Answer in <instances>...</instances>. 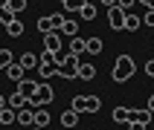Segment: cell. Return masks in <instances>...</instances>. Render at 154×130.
Wrapping results in <instances>:
<instances>
[{
    "instance_id": "cell-1",
    "label": "cell",
    "mask_w": 154,
    "mask_h": 130,
    "mask_svg": "<svg viewBox=\"0 0 154 130\" xmlns=\"http://www.w3.org/2000/svg\"><path fill=\"white\" fill-rule=\"evenodd\" d=\"M134 69H137L134 58H131V55H119L116 64H113V69H111V78L116 81V84H125V81L134 75Z\"/></svg>"
},
{
    "instance_id": "cell-2",
    "label": "cell",
    "mask_w": 154,
    "mask_h": 130,
    "mask_svg": "<svg viewBox=\"0 0 154 130\" xmlns=\"http://www.w3.org/2000/svg\"><path fill=\"white\" fill-rule=\"evenodd\" d=\"M52 98H55V90H52V87L44 81V84L38 87V95H35L32 101H29V110H32V107H44V104H50Z\"/></svg>"
},
{
    "instance_id": "cell-3",
    "label": "cell",
    "mask_w": 154,
    "mask_h": 130,
    "mask_svg": "<svg viewBox=\"0 0 154 130\" xmlns=\"http://www.w3.org/2000/svg\"><path fill=\"white\" fill-rule=\"evenodd\" d=\"M125 20H128V15H125V9L116 3L113 9H108V23H111V29L116 32V29H125Z\"/></svg>"
},
{
    "instance_id": "cell-4",
    "label": "cell",
    "mask_w": 154,
    "mask_h": 130,
    "mask_svg": "<svg viewBox=\"0 0 154 130\" xmlns=\"http://www.w3.org/2000/svg\"><path fill=\"white\" fill-rule=\"evenodd\" d=\"M3 107H9V110H15V113L17 110H26V107H29V98H23V95L15 90L9 98H3Z\"/></svg>"
},
{
    "instance_id": "cell-5",
    "label": "cell",
    "mask_w": 154,
    "mask_h": 130,
    "mask_svg": "<svg viewBox=\"0 0 154 130\" xmlns=\"http://www.w3.org/2000/svg\"><path fill=\"white\" fill-rule=\"evenodd\" d=\"M79 69H82V64H79V58L73 55V58H70L67 64L58 69V75H61V78H67V81H73V78H79Z\"/></svg>"
},
{
    "instance_id": "cell-6",
    "label": "cell",
    "mask_w": 154,
    "mask_h": 130,
    "mask_svg": "<svg viewBox=\"0 0 154 130\" xmlns=\"http://www.w3.org/2000/svg\"><path fill=\"white\" fill-rule=\"evenodd\" d=\"M38 81H29V78H23V81H20V84H17V93L23 95V98H29V101H32L35 95H38Z\"/></svg>"
},
{
    "instance_id": "cell-7",
    "label": "cell",
    "mask_w": 154,
    "mask_h": 130,
    "mask_svg": "<svg viewBox=\"0 0 154 130\" xmlns=\"http://www.w3.org/2000/svg\"><path fill=\"white\" fill-rule=\"evenodd\" d=\"M61 49H64V46H61V38H58L55 32L44 38V52H50V55H58Z\"/></svg>"
},
{
    "instance_id": "cell-8",
    "label": "cell",
    "mask_w": 154,
    "mask_h": 130,
    "mask_svg": "<svg viewBox=\"0 0 154 130\" xmlns=\"http://www.w3.org/2000/svg\"><path fill=\"white\" fill-rule=\"evenodd\" d=\"M17 64H20L23 69H35V67H41V58H38L35 52H23V55L17 58Z\"/></svg>"
},
{
    "instance_id": "cell-9",
    "label": "cell",
    "mask_w": 154,
    "mask_h": 130,
    "mask_svg": "<svg viewBox=\"0 0 154 130\" xmlns=\"http://www.w3.org/2000/svg\"><path fill=\"white\" fill-rule=\"evenodd\" d=\"M70 110H76V113H90V95H76V98L70 101Z\"/></svg>"
},
{
    "instance_id": "cell-10",
    "label": "cell",
    "mask_w": 154,
    "mask_h": 130,
    "mask_svg": "<svg viewBox=\"0 0 154 130\" xmlns=\"http://www.w3.org/2000/svg\"><path fill=\"white\" fill-rule=\"evenodd\" d=\"M148 121H151V110H131V121L128 124H146L148 127Z\"/></svg>"
},
{
    "instance_id": "cell-11",
    "label": "cell",
    "mask_w": 154,
    "mask_h": 130,
    "mask_svg": "<svg viewBox=\"0 0 154 130\" xmlns=\"http://www.w3.org/2000/svg\"><path fill=\"white\" fill-rule=\"evenodd\" d=\"M82 52H87V41L85 38H73V41H70V55H82Z\"/></svg>"
},
{
    "instance_id": "cell-12",
    "label": "cell",
    "mask_w": 154,
    "mask_h": 130,
    "mask_svg": "<svg viewBox=\"0 0 154 130\" xmlns=\"http://www.w3.org/2000/svg\"><path fill=\"white\" fill-rule=\"evenodd\" d=\"M17 124H23V127H29V124H35V110H17Z\"/></svg>"
},
{
    "instance_id": "cell-13",
    "label": "cell",
    "mask_w": 154,
    "mask_h": 130,
    "mask_svg": "<svg viewBox=\"0 0 154 130\" xmlns=\"http://www.w3.org/2000/svg\"><path fill=\"white\" fill-rule=\"evenodd\" d=\"M61 124H64V127H76L79 124V113L76 110H64L61 113Z\"/></svg>"
},
{
    "instance_id": "cell-14",
    "label": "cell",
    "mask_w": 154,
    "mask_h": 130,
    "mask_svg": "<svg viewBox=\"0 0 154 130\" xmlns=\"http://www.w3.org/2000/svg\"><path fill=\"white\" fill-rule=\"evenodd\" d=\"M79 15L85 17V20H96V15H99V9H96L93 3H87V0H85V6H82V12H79Z\"/></svg>"
},
{
    "instance_id": "cell-15",
    "label": "cell",
    "mask_w": 154,
    "mask_h": 130,
    "mask_svg": "<svg viewBox=\"0 0 154 130\" xmlns=\"http://www.w3.org/2000/svg\"><path fill=\"white\" fill-rule=\"evenodd\" d=\"M111 119L113 121H131V110H128V107H113Z\"/></svg>"
},
{
    "instance_id": "cell-16",
    "label": "cell",
    "mask_w": 154,
    "mask_h": 130,
    "mask_svg": "<svg viewBox=\"0 0 154 130\" xmlns=\"http://www.w3.org/2000/svg\"><path fill=\"white\" fill-rule=\"evenodd\" d=\"M47 124H50V113L47 110H35V127L47 130Z\"/></svg>"
},
{
    "instance_id": "cell-17",
    "label": "cell",
    "mask_w": 154,
    "mask_h": 130,
    "mask_svg": "<svg viewBox=\"0 0 154 130\" xmlns=\"http://www.w3.org/2000/svg\"><path fill=\"white\" fill-rule=\"evenodd\" d=\"M6 75L12 78V81H17V84H20V81H23V67H20V64H12V67L6 69Z\"/></svg>"
},
{
    "instance_id": "cell-18",
    "label": "cell",
    "mask_w": 154,
    "mask_h": 130,
    "mask_svg": "<svg viewBox=\"0 0 154 130\" xmlns=\"http://www.w3.org/2000/svg\"><path fill=\"white\" fill-rule=\"evenodd\" d=\"M79 78L93 81V78H96V67H93V64H82V69H79Z\"/></svg>"
},
{
    "instance_id": "cell-19",
    "label": "cell",
    "mask_w": 154,
    "mask_h": 130,
    "mask_svg": "<svg viewBox=\"0 0 154 130\" xmlns=\"http://www.w3.org/2000/svg\"><path fill=\"white\" fill-rule=\"evenodd\" d=\"M102 49H105L102 38H87V52H93V55H99Z\"/></svg>"
},
{
    "instance_id": "cell-20",
    "label": "cell",
    "mask_w": 154,
    "mask_h": 130,
    "mask_svg": "<svg viewBox=\"0 0 154 130\" xmlns=\"http://www.w3.org/2000/svg\"><path fill=\"white\" fill-rule=\"evenodd\" d=\"M15 20H17V17H15V12H12V9H6V6L0 9V23H3V26L15 23Z\"/></svg>"
},
{
    "instance_id": "cell-21",
    "label": "cell",
    "mask_w": 154,
    "mask_h": 130,
    "mask_svg": "<svg viewBox=\"0 0 154 130\" xmlns=\"http://www.w3.org/2000/svg\"><path fill=\"white\" fill-rule=\"evenodd\" d=\"M3 6H6V9H12V12H15V15H17V12H23V9L29 6V3H26V0H6Z\"/></svg>"
},
{
    "instance_id": "cell-22",
    "label": "cell",
    "mask_w": 154,
    "mask_h": 130,
    "mask_svg": "<svg viewBox=\"0 0 154 130\" xmlns=\"http://www.w3.org/2000/svg\"><path fill=\"white\" fill-rule=\"evenodd\" d=\"M61 32H64V35H67V38H70V41H73V38H76V35H79V23H76V20H67Z\"/></svg>"
},
{
    "instance_id": "cell-23",
    "label": "cell",
    "mask_w": 154,
    "mask_h": 130,
    "mask_svg": "<svg viewBox=\"0 0 154 130\" xmlns=\"http://www.w3.org/2000/svg\"><path fill=\"white\" fill-rule=\"evenodd\" d=\"M6 32L12 35V38H20V35H23V23H20V20H15V23L6 26Z\"/></svg>"
},
{
    "instance_id": "cell-24",
    "label": "cell",
    "mask_w": 154,
    "mask_h": 130,
    "mask_svg": "<svg viewBox=\"0 0 154 130\" xmlns=\"http://www.w3.org/2000/svg\"><path fill=\"white\" fill-rule=\"evenodd\" d=\"M0 121L3 124H12V121H17V113L9 110V107H3V113H0Z\"/></svg>"
},
{
    "instance_id": "cell-25",
    "label": "cell",
    "mask_w": 154,
    "mask_h": 130,
    "mask_svg": "<svg viewBox=\"0 0 154 130\" xmlns=\"http://www.w3.org/2000/svg\"><path fill=\"white\" fill-rule=\"evenodd\" d=\"M61 6L67 9V12H82V6H85V0H64Z\"/></svg>"
},
{
    "instance_id": "cell-26",
    "label": "cell",
    "mask_w": 154,
    "mask_h": 130,
    "mask_svg": "<svg viewBox=\"0 0 154 130\" xmlns=\"http://www.w3.org/2000/svg\"><path fill=\"white\" fill-rule=\"evenodd\" d=\"M0 67L3 69L12 67V49H0Z\"/></svg>"
},
{
    "instance_id": "cell-27",
    "label": "cell",
    "mask_w": 154,
    "mask_h": 130,
    "mask_svg": "<svg viewBox=\"0 0 154 130\" xmlns=\"http://www.w3.org/2000/svg\"><path fill=\"white\" fill-rule=\"evenodd\" d=\"M125 29H128V32L140 29V17H137V15H128V20H125Z\"/></svg>"
},
{
    "instance_id": "cell-28",
    "label": "cell",
    "mask_w": 154,
    "mask_h": 130,
    "mask_svg": "<svg viewBox=\"0 0 154 130\" xmlns=\"http://www.w3.org/2000/svg\"><path fill=\"white\" fill-rule=\"evenodd\" d=\"M50 20H52V26H55V29H64V23H67V20H64V15H50Z\"/></svg>"
},
{
    "instance_id": "cell-29",
    "label": "cell",
    "mask_w": 154,
    "mask_h": 130,
    "mask_svg": "<svg viewBox=\"0 0 154 130\" xmlns=\"http://www.w3.org/2000/svg\"><path fill=\"white\" fill-rule=\"evenodd\" d=\"M143 23H146V26H154V9H151V12H146V17H143Z\"/></svg>"
},
{
    "instance_id": "cell-30",
    "label": "cell",
    "mask_w": 154,
    "mask_h": 130,
    "mask_svg": "<svg viewBox=\"0 0 154 130\" xmlns=\"http://www.w3.org/2000/svg\"><path fill=\"white\" fill-rule=\"evenodd\" d=\"M146 72L154 78V58H151V61H146Z\"/></svg>"
},
{
    "instance_id": "cell-31",
    "label": "cell",
    "mask_w": 154,
    "mask_h": 130,
    "mask_svg": "<svg viewBox=\"0 0 154 130\" xmlns=\"http://www.w3.org/2000/svg\"><path fill=\"white\" fill-rule=\"evenodd\" d=\"M146 110H151V113H154V93H151V98H148V107H146Z\"/></svg>"
},
{
    "instance_id": "cell-32",
    "label": "cell",
    "mask_w": 154,
    "mask_h": 130,
    "mask_svg": "<svg viewBox=\"0 0 154 130\" xmlns=\"http://www.w3.org/2000/svg\"><path fill=\"white\" fill-rule=\"evenodd\" d=\"M32 130H41V127H32Z\"/></svg>"
}]
</instances>
